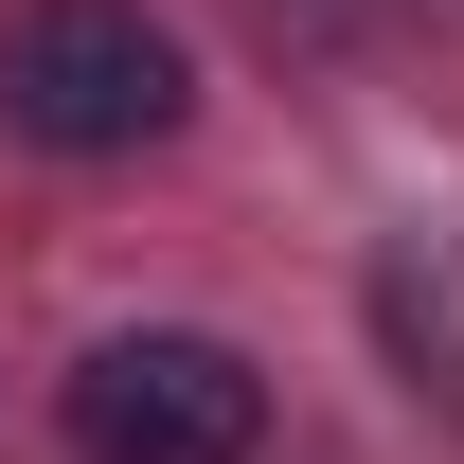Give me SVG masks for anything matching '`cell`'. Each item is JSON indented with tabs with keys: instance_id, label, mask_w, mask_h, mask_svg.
I'll list each match as a JSON object with an SVG mask.
<instances>
[{
	"instance_id": "cell-1",
	"label": "cell",
	"mask_w": 464,
	"mask_h": 464,
	"mask_svg": "<svg viewBox=\"0 0 464 464\" xmlns=\"http://www.w3.org/2000/svg\"><path fill=\"white\" fill-rule=\"evenodd\" d=\"M0 108L72 143V161H125V143H161L197 108V54H179L143 0H36L18 36H0Z\"/></svg>"
},
{
	"instance_id": "cell-2",
	"label": "cell",
	"mask_w": 464,
	"mask_h": 464,
	"mask_svg": "<svg viewBox=\"0 0 464 464\" xmlns=\"http://www.w3.org/2000/svg\"><path fill=\"white\" fill-rule=\"evenodd\" d=\"M72 447L90 464H250L268 447V375L197 322H143V340L72 357Z\"/></svg>"
},
{
	"instance_id": "cell-3",
	"label": "cell",
	"mask_w": 464,
	"mask_h": 464,
	"mask_svg": "<svg viewBox=\"0 0 464 464\" xmlns=\"http://www.w3.org/2000/svg\"><path fill=\"white\" fill-rule=\"evenodd\" d=\"M375 322H393V357H411V393H429V411H464V340H447V304L411 286V268H375Z\"/></svg>"
}]
</instances>
